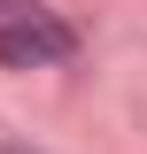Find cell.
I'll list each match as a JSON object with an SVG mask.
<instances>
[{
  "label": "cell",
  "mask_w": 147,
  "mask_h": 154,
  "mask_svg": "<svg viewBox=\"0 0 147 154\" xmlns=\"http://www.w3.org/2000/svg\"><path fill=\"white\" fill-rule=\"evenodd\" d=\"M77 38L62 31L54 16H16V23H0V62L8 69H39V62H62Z\"/></svg>",
  "instance_id": "6da1fadb"
}]
</instances>
